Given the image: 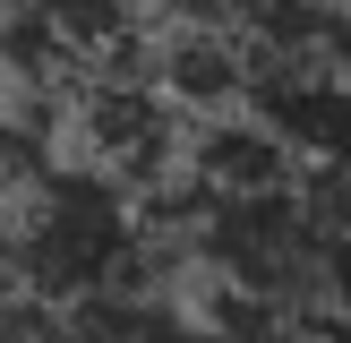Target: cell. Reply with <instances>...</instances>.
<instances>
[{
  "label": "cell",
  "mask_w": 351,
  "mask_h": 343,
  "mask_svg": "<svg viewBox=\"0 0 351 343\" xmlns=\"http://www.w3.org/2000/svg\"><path fill=\"white\" fill-rule=\"evenodd\" d=\"M249 112L308 172H351V69L335 51H257Z\"/></svg>",
  "instance_id": "3"
},
{
  "label": "cell",
  "mask_w": 351,
  "mask_h": 343,
  "mask_svg": "<svg viewBox=\"0 0 351 343\" xmlns=\"http://www.w3.org/2000/svg\"><path fill=\"white\" fill-rule=\"evenodd\" d=\"M300 154L283 146V137L266 129V120L240 103V112H206V129L189 137V180L206 189V198H249V189H283L300 180Z\"/></svg>",
  "instance_id": "5"
},
{
  "label": "cell",
  "mask_w": 351,
  "mask_h": 343,
  "mask_svg": "<svg viewBox=\"0 0 351 343\" xmlns=\"http://www.w3.org/2000/svg\"><path fill=\"white\" fill-rule=\"evenodd\" d=\"M77 163L129 189H171L189 172V103L154 69H103L77 95Z\"/></svg>",
  "instance_id": "2"
},
{
  "label": "cell",
  "mask_w": 351,
  "mask_h": 343,
  "mask_svg": "<svg viewBox=\"0 0 351 343\" xmlns=\"http://www.w3.org/2000/svg\"><path fill=\"white\" fill-rule=\"evenodd\" d=\"M60 343H206V326H197V309L154 292V274H137V283L69 300L60 309Z\"/></svg>",
  "instance_id": "6"
},
{
  "label": "cell",
  "mask_w": 351,
  "mask_h": 343,
  "mask_svg": "<svg viewBox=\"0 0 351 343\" xmlns=\"http://www.w3.org/2000/svg\"><path fill=\"white\" fill-rule=\"evenodd\" d=\"M146 69L189 103V112H240V103H249V86H257V43H249L240 26L189 17L180 34H163V43H154Z\"/></svg>",
  "instance_id": "4"
},
{
  "label": "cell",
  "mask_w": 351,
  "mask_h": 343,
  "mask_svg": "<svg viewBox=\"0 0 351 343\" xmlns=\"http://www.w3.org/2000/svg\"><path fill=\"white\" fill-rule=\"evenodd\" d=\"M9 257H17V283L43 292L51 309L86 300V292H112L154 274V223L137 215V189L112 180L95 163H51L43 180L17 198L9 223Z\"/></svg>",
  "instance_id": "1"
},
{
  "label": "cell",
  "mask_w": 351,
  "mask_h": 343,
  "mask_svg": "<svg viewBox=\"0 0 351 343\" xmlns=\"http://www.w3.org/2000/svg\"><path fill=\"white\" fill-rule=\"evenodd\" d=\"M9 9H34V0H0V17H9Z\"/></svg>",
  "instance_id": "7"
}]
</instances>
